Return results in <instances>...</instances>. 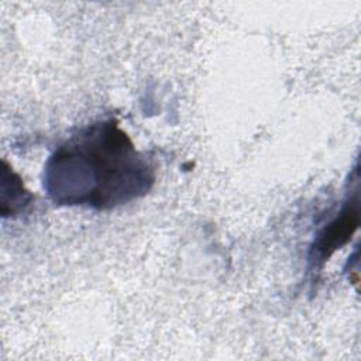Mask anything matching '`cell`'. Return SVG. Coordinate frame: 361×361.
<instances>
[{"instance_id":"7a4b0ae2","label":"cell","mask_w":361,"mask_h":361,"mask_svg":"<svg viewBox=\"0 0 361 361\" xmlns=\"http://www.w3.org/2000/svg\"><path fill=\"white\" fill-rule=\"evenodd\" d=\"M358 223L360 209L355 192L354 197H348L340 213L317 233L312 243L309 251V267L312 272H319L329 258L351 240Z\"/></svg>"},{"instance_id":"6da1fadb","label":"cell","mask_w":361,"mask_h":361,"mask_svg":"<svg viewBox=\"0 0 361 361\" xmlns=\"http://www.w3.org/2000/svg\"><path fill=\"white\" fill-rule=\"evenodd\" d=\"M155 169L116 118L80 128L47 159L44 189L59 206L109 210L145 196Z\"/></svg>"},{"instance_id":"3957f363","label":"cell","mask_w":361,"mask_h":361,"mask_svg":"<svg viewBox=\"0 0 361 361\" xmlns=\"http://www.w3.org/2000/svg\"><path fill=\"white\" fill-rule=\"evenodd\" d=\"M0 212L3 217L16 216L27 209L32 195L25 189L23 179L3 159L1 162V188H0Z\"/></svg>"}]
</instances>
